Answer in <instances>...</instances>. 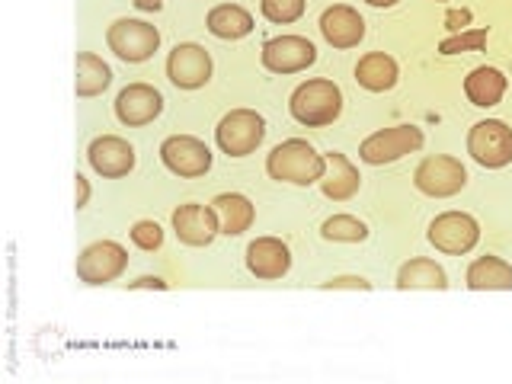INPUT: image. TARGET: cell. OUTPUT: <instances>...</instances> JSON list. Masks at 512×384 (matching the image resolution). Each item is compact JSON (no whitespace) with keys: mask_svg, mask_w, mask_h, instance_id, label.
<instances>
[{"mask_svg":"<svg viewBox=\"0 0 512 384\" xmlns=\"http://www.w3.org/2000/svg\"><path fill=\"white\" fill-rule=\"evenodd\" d=\"M266 173L279 183L311 186L320 183V176L327 173V157L317 154L304 138H288L269 151Z\"/></svg>","mask_w":512,"mask_h":384,"instance_id":"6da1fadb","label":"cell"},{"mask_svg":"<svg viewBox=\"0 0 512 384\" xmlns=\"http://www.w3.org/2000/svg\"><path fill=\"white\" fill-rule=\"evenodd\" d=\"M288 109L292 116L308 125V128H320V125H330L340 119L343 112V93L333 80L324 77H314V80H304V84L292 93L288 100Z\"/></svg>","mask_w":512,"mask_h":384,"instance_id":"7a4b0ae2","label":"cell"},{"mask_svg":"<svg viewBox=\"0 0 512 384\" xmlns=\"http://www.w3.org/2000/svg\"><path fill=\"white\" fill-rule=\"evenodd\" d=\"M218 148L228 157H247L263 144L266 122L256 109H231L215 128Z\"/></svg>","mask_w":512,"mask_h":384,"instance_id":"3957f363","label":"cell"},{"mask_svg":"<svg viewBox=\"0 0 512 384\" xmlns=\"http://www.w3.org/2000/svg\"><path fill=\"white\" fill-rule=\"evenodd\" d=\"M413 183L423 196L448 199V196H458V192L468 186V170H464L458 157L432 154V157L420 160V167L413 173Z\"/></svg>","mask_w":512,"mask_h":384,"instance_id":"277c9868","label":"cell"},{"mask_svg":"<svg viewBox=\"0 0 512 384\" xmlns=\"http://www.w3.org/2000/svg\"><path fill=\"white\" fill-rule=\"evenodd\" d=\"M423 148V132L416 125H391V128H381V132L368 135L359 144V157L365 164L381 167V164H394V160L407 157L413 151Z\"/></svg>","mask_w":512,"mask_h":384,"instance_id":"5b68a950","label":"cell"},{"mask_svg":"<svg viewBox=\"0 0 512 384\" xmlns=\"http://www.w3.org/2000/svg\"><path fill=\"white\" fill-rule=\"evenodd\" d=\"M106 42H109V52L128 61V64H141L148 61L157 48H160V32L157 26L144 23V20H116L106 29Z\"/></svg>","mask_w":512,"mask_h":384,"instance_id":"8992f818","label":"cell"},{"mask_svg":"<svg viewBox=\"0 0 512 384\" xmlns=\"http://www.w3.org/2000/svg\"><path fill=\"white\" fill-rule=\"evenodd\" d=\"M77 279L84 285H109L128 269V250L116 240H96L77 256Z\"/></svg>","mask_w":512,"mask_h":384,"instance_id":"52a82bcc","label":"cell"},{"mask_svg":"<svg viewBox=\"0 0 512 384\" xmlns=\"http://www.w3.org/2000/svg\"><path fill=\"white\" fill-rule=\"evenodd\" d=\"M468 154L487 170L512 164V128L500 119L477 122L468 132Z\"/></svg>","mask_w":512,"mask_h":384,"instance_id":"ba28073f","label":"cell"},{"mask_svg":"<svg viewBox=\"0 0 512 384\" xmlns=\"http://www.w3.org/2000/svg\"><path fill=\"white\" fill-rule=\"evenodd\" d=\"M160 160H164L170 173L186 176V180H196V176H205L212 170V151H208L205 141L192 135H170L160 144Z\"/></svg>","mask_w":512,"mask_h":384,"instance_id":"9c48e42d","label":"cell"},{"mask_svg":"<svg viewBox=\"0 0 512 384\" xmlns=\"http://www.w3.org/2000/svg\"><path fill=\"white\" fill-rule=\"evenodd\" d=\"M477 240H480V224L468 212H445L429 224V244L448 256H461L474 250Z\"/></svg>","mask_w":512,"mask_h":384,"instance_id":"30bf717a","label":"cell"},{"mask_svg":"<svg viewBox=\"0 0 512 384\" xmlns=\"http://www.w3.org/2000/svg\"><path fill=\"white\" fill-rule=\"evenodd\" d=\"M167 77L180 90H199L212 80V55L196 42H180L167 55Z\"/></svg>","mask_w":512,"mask_h":384,"instance_id":"8fae6325","label":"cell"},{"mask_svg":"<svg viewBox=\"0 0 512 384\" xmlns=\"http://www.w3.org/2000/svg\"><path fill=\"white\" fill-rule=\"evenodd\" d=\"M263 68L272 74H298L317 61V48L304 36H276L263 45Z\"/></svg>","mask_w":512,"mask_h":384,"instance_id":"7c38bea8","label":"cell"},{"mask_svg":"<svg viewBox=\"0 0 512 384\" xmlns=\"http://www.w3.org/2000/svg\"><path fill=\"white\" fill-rule=\"evenodd\" d=\"M173 231L186 247H208L221 234V221L212 205L186 202L173 212Z\"/></svg>","mask_w":512,"mask_h":384,"instance_id":"4fadbf2b","label":"cell"},{"mask_svg":"<svg viewBox=\"0 0 512 384\" xmlns=\"http://www.w3.org/2000/svg\"><path fill=\"white\" fill-rule=\"evenodd\" d=\"M87 160L93 173L106 176V180H119V176H128L135 167V148L119 135H100L90 141L87 148Z\"/></svg>","mask_w":512,"mask_h":384,"instance_id":"5bb4252c","label":"cell"},{"mask_svg":"<svg viewBox=\"0 0 512 384\" xmlns=\"http://www.w3.org/2000/svg\"><path fill=\"white\" fill-rule=\"evenodd\" d=\"M160 112H164V96H160L151 84H128L116 96V116L128 128L148 125L160 116Z\"/></svg>","mask_w":512,"mask_h":384,"instance_id":"9a60e30c","label":"cell"},{"mask_svg":"<svg viewBox=\"0 0 512 384\" xmlns=\"http://www.w3.org/2000/svg\"><path fill=\"white\" fill-rule=\"evenodd\" d=\"M247 269L256 279H282L292 269V253L279 237H256L247 247Z\"/></svg>","mask_w":512,"mask_h":384,"instance_id":"2e32d148","label":"cell"},{"mask_svg":"<svg viewBox=\"0 0 512 384\" xmlns=\"http://www.w3.org/2000/svg\"><path fill=\"white\" fill-rule=\"evenodd\" d=\"M320 32L333 48H356L365 39V20L352 7L333 4L320 13Z\"/></svg>","mask_w":512,"mask_h":384,"instance_id":"e0dca14e","label":"cell"},{"mask_svg":"<svg viewBox=\"0 0 512 384\" xmlns=\"http://www.w3.org/2000/svg\"><path fill=\"white\" fill-rule=\"evenodd\" d=\"M327 157V173L320 176V189H324V196L333 199V202H346L359 192L362 186V176L359 170L352 167V160L340 151H330L324 154Z\"/></svg>","mask_w":512,"mask_h":384,"instance_id":"ac0fdd59","label":"cell"},{"mask_svg":"<svg viewBox=\"0 0 512 384\" xmlns=\"http://www.w3.org/2000/svg\"><path fill=\"white\" fill-rule=\"evenodd\" d=\"M212 208L218 212L221 234H228V237H237V234L250 231V224L256 218L253 202L247 196H240V192H221V196L212 199Z\"/></svg>","mask_w":512,"mask_h":384,"instance_id":"d6986e66","label":"cell"},{"mask_svg":"<svg viewBox=\"0 0 512 384\" xmlns=\"http://www.w3.org/2000/svg\"><path fill=\"white\" fill-rule=\"evenodd\" d=\"M205 26H208L212 36L234 42V39H244L253 32V16L240 4H218V7L208 10Z\"/></svg>","mask_w":512,"mask_h":384,"instance_id":"ffe728a7","label":"cell"},{"mask_svg":"<svg viewBox=\"0 0 512 384\" xmlns=\"http://www.w3.org/2000/svg\"><path fill=\"white\" fill-rule=\"evenodd\" d=\"M464 279L471 292H500V288H512V266L500 256H480L468 266Z\"/></svg>","mask_w":512,"mask_h":384,"instance_id":"44dd1931","label":"cell"},{"mask_svg":"<svg viewBox=\"0 0 512 384\" xmlns=\"http://www.w3.org/2000/svg\"><path fill=\"white\" fill-rule=\"evenodd\" d=\"M397 77H400L397 61L391 55H384V52H368L356 64V80H359L365 90H372V93L391 90L397 84Z\"/></svg>","mask_w":512,"mask_h":384,"instance_id":"7402d4cb","label":"cell"},{"mask_svg":"<svg viewBox=\"0 0 512 384\" xmlns=\"http://www.w3.org/2000/svg\"><path fill=\"white\" fill-rule=\"evenodd\" d=\"M397 288L400 292H410V288H432V292H445L448 276L436 260H426V256H416V260L404 263L397 272Z\"/></svg>","mask_w":512,"mask_h":384,"instance_id":"603a6c76","label":"cell"},{"mask_svg":"<svg viewBox=\"0 0 512 384\" xmlns=\"http://www.w3.org/2000/svg\"><path fill=\"white\" fill-rule=\"evenodd\" d=\"M74 90L80 100H90V96H100L106 87H109V80H112V71H109V64L100 58V55H93V52H80L77 61H74Z\"/></svg>","mask_w":512,"mask_h":384,"instance_id":"cb8c5ba5","label":"cell"},{"mask_svg":"<svg viewBox=\"0 0 512 384\" xmlns=\"http://www.w3.org/2000/svg\"><path fill=\"white\" fill-rule=\"evenodd\" d=\"M464 93L474 106H496L503 100L506 93V74L496 71V68H474L468 77H464Z\"/></svg>","mask_w":512,"mask_h":384,"instance_id":"d4e9b609","label":"cell"},{"mask_svg":"<svg viewBox=\"0 0 512 384\" xmlns=\"http://www.w3.org/2000/svg\"><path fill=\"white\" fill-rule=\"evenodd\" d=\"M320 234H324V240H336V244H362L368 228L352 215H333L320 224Z\"/></svg>","mask_w":512,"mask_h":384,"instance_id":"484cf974","label":"cell"},{"mask_svg":"<svg viewBox=\"0 0 512 384\" xmlns=\"http://www.w3.org/2000/svg\"><path fill=\"white\" fill-rule=\"evenodd\" d=\"M487 29H461V32H452L448 39L439 42V52L442 55H461V52H480V48L487 45Z\"/></svg>","mask_w":512,"mask_h":384,"instance_id":"4316f807","label":"cell"},{"mask_svg":"<svg viewBox=\"0 0 512 384\" xmlns=\"http://www.w3.org/2000/svg\"><path fill=\"white\" fill-rule=\"evenodd\" d=\"M304 7H308V0H260L263 16L269 23H279V26L301 20Z\"/></svg>","mask_w":512,"mask_h":384,"instance_id":"83f0119b","label":"cell"},{"mask_svg":"<svg viewBox=\"0 0 512 384\" xmlns=\"http://www.w3.org/2000/svg\"><path fill=\"white\" fill-rule=\"evenodd\" d=\"M128 237H132V244L138 250H157L160 244H164V228H160L157 221H135L132 231H128Z\"/></svg>","mask_w":512,"mask_h":384,"instance_id":"f1b7e54d","label":"cell"},{"mask_svg":"<svg viewBox=\"0 0 512 384\" xmlns=\"http://www.w3.org/2000/svg\"><path fill=\"white\" fill-rule=\"evenodd\" d=\"M324 288H356V292H368L372 282H365L362 276H333L330 282H324Z\"/></svg>","mask_w":512,"mask_h":384,"instance_id":"f546056e","label":"cell"},{"mask_svg":"<svg viewBox=\"0 0 512 384\" xmlns=\"http://www.w3.org/2000/svg\"><path fill=\"white\" fill-rule=\"evenodd\" d=\"M445 26L452 29V32L471 29V10H448L445 13Z\"/></svg>","mask_w":512,"mask_h":384,"instance_id":"4dcf8cb0","label":"cell"},{"mask_svg":"<svg viewBox=\"0 0 512 384\" xmlns=\"http://www.w3.org/2000/svg\"><path fill=\"white\" fill-rule=\"evenodd\" d=\"M87 202H90V180L87 176H74V205H77V212L80 208H87Z\"/></svg>","mask_w":512,"mask_h":384,"instance_id":"1f68e13d","label":"cell"},{"mask_svg":"<svg viewBox=\"0 0 512 384\" xmlns=\"http://www.w3.org/2000/svg\"><path fill=\"white\" fill-rule=\"evenodd\" d=\"M128 288H157V292H167V282L160 276H141L135 282H128Z\"/></svg>","mask_w":512,"mask_h":384,"instance_id":"d6a6232c","label":"cell"},{"mask_svg":"<svg viewBox=\"0 0 512 384\" xmlns=\"http://www.w3.org/2000/svg\"><path fill=\"white\" fill-rule=\"evenodd\" d=\"M135 7L138 10H160L164 7V0H135Z\"/></svg>","mask_w":512,"mask_h":384,"instance_id":"836d02e7","label":"cell"},{"mask_svg":"<svg viewBox=\"0 0 512 384\" xmlns=\"http://www.w3.org/2000/svg\"><path fill=\"white\" fill-rule=\"evenodd\" d=\"M365 4H372V7H394V4H400V0H365Z\"/></svg>","mask_w":512,"mask_h":384,"instance_id":"e575fe53","label":"cell"}]
</instances>
